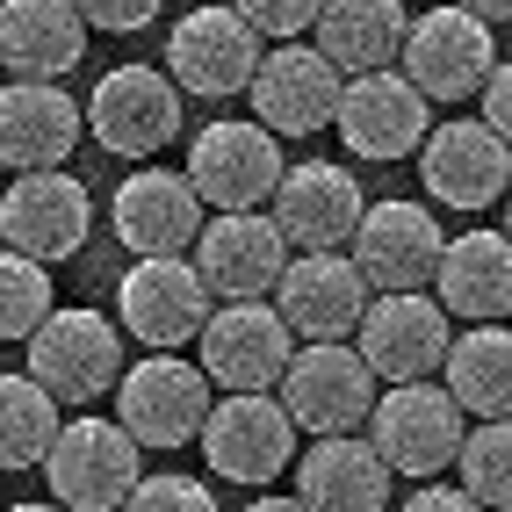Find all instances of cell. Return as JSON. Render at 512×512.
Returning a JSON list of instances; mask_svg holds the SVG:
<instances>
[{
	"mask_svg": "<svg viewBox=\"0 0 512 512\" xmlns=\"http://www.w3.org/2000/svg\"><path fill=\"white\" fill-rule=\"evenodd\" d=\"M368 448L390 462V476H440L455 462V448H462V433H469V419H462V404L433 383V375H419V383H390L383 397L368 404Z\"/></svg>",
	"mask_w": 512,
	"mask_h": 512,
	"instance_id": "obj_1",
	"label": "cell"
},
{
	"mask_svg": "<svg viewBox=\"0 0 512 512\" xmlns=\"http://www.w3.org/2000/svg\"><path fill=\"white\" fill-rule=\"evenodd\" d=\"M195 440H202V462L217 476H231V484H246V491L275 484L296 462V426H289L275 390H224V404L210 397Z\"/></svg>",
	"mask_w": 512,
	"mask_h": 512,
	"instance_id": "obj_2",
	"label": "cell"
},
{
	"mask_svg": "<svg viewBox=\"0 0 512 512\" xmlns=\"http://www.w3.org/2000/svg\"><path fill=\"white\" fill-rule=\"evenodd\" d=\"M491 58H498V29L491 22H476L469 8H433L426 0V15L404 22V44H397V73L412 80L426 101H469L476 80L491 73Z\"/></svg>",
	"mask_w": 512,
	"mask_h": 512,
	"instance_id": "obj_3",
	"label": "cell"
},
{
	"mask_svg": "<svg viewBox=\"0 0 512 512\" xmlns=\"http://www.w3.org/2000/svg\"><path fill=\"white\" fill-rule=\"evenodd\" d=\"M138 440H130L116 419H58L51 448H44V476H51V498L65 512H116L123 491L138 484Z\"/></svg>",
	"mask_w": 512,
	"mask_h": 512,
	"instance_id": "obj_4",
	"label": "cell"
},
{
	"mask_svg": "<svg viewBox=\"0 0 512 512\" xmlns=\"http://www.w3.org/2000/svg\"><path fill=\"white\" fill-rule=\"evenodd\" d=\"M87 138L116 159H152L181 138V87L159 65H116L87 94Z\"/></svg>",
	"mask_w": 512,
	"mask_h": 512,
	"instance_id": "obj_5",
	"label": "cell"
},
{
	"mask_svg": "<svg viewBox=\"0 0 512 512\" xmlns=\"http://www.w3.org/2000/svg\"><path fill=\"white\" fill-rule=\"evenodd\" d=\"M275 390L296 433H361L375 404V375L347 339H303L289 368L275 375Z\"/></svg>",
	"mask_w": 512,
	"mask_h": 512,
	"instance_id": "obj_6",
	"label": "cell"
},
{
	"mask_svg": "<svg viewBox=\"0 0 512 512\" xmlns=\"http://www.w3.org/2000/svg\"><path fill=\"white\" fill-rule=\"evenodd\" d=\"M22 347H29V375H37L58 404H94V397H109L116 375H123V332L101 311H58L51 303Z\"/></svg>",
	"mask_w": 512,
	"mask_h": 512,
	"instance_id": "obj_7",
	"label": "cell"
},
{
	"mask_svg": "<svg viewBox=\"0 0 512 512\" xmlns=\"http://www.w3.org/2000/svg\"><path fill=\"white\" fill-rule=\"evenodd\" d=\"M195 347H202L195 368L210 375V390H275L296 339H289V325L275 318L267 296H238V303H210Z\"/></svg>",
	"mask_w": 512,
	"mask_h": 512,
	"instance_id": "obj_8",
	"label": "cell"
},
{
	"mask_svg": "<svg viewBox=\"0 0 512 512\" xmlns=\"http://www.w3.org/2000/svg\"><path fill=\"white\" fill-rule=\"evenodd\" d=\"M332 130H339V145H347L354 159L390 166V159H412L433 123H426V94L404 73H390V65H375V73H347V80H339Z\"/></svg>",
	"mask_w": 512,
	"mask_h": 512,
	"instance_id": "obj_9",
	"label": "cell"
},
{
	"mask_svg": "<svg viewBox=\"0 0 512 512\" xmlns=\"http://www.w3.org/2000/svg\"><path fill=\"white\" fill-rule=\"evenodd\" d=\"M448 311L426 289H383L375 303H361L354 325V354L368 361L375 383H419V375H440V354H448Z\"/></svg>",
	"mask_w": 512,
	"mask_h": 512,
	"instance_id": "obj_10",
	"label": "cell"
},
{
	"mask_svg": "<svg viewBox=\"0 0 512 512\" xmlns=\"http://www.w3.org/2000/svg\"><path fill=\"white\" fill-rule=\"evenodd\" d=\"M202 412H210V375L195 361L152 354L138 368L116 375V426L138 440V448H188L202 433Z\"/></svg>",
	"mask_w": 512,
	"mask_h": 512,
	"instance_id": "obj_11",
	"label": "cell"
},
{
	"mask_svg": "<svg viewBox=\"0 0 512 512\" xmlns=\"http://www.w3.org/2000/svg\"><path fill=\"white\" fill-rule=\"evenodd\" d=\"M94 224V195L80 174L65 166H37V174H15V188L0 195V246H15L29 260H73L87 246Z\"/></svg>",
	"mask_w": 512,
	"mask_h": 512,
	"instance_id": "obj_12",
	"label": "cell"
},
{
	"mask_svg": "<svg viewBox=\"0 0 512 512\" xmlns=\"http://www.w3.org/2000/svg\"><path fill=\"white\" fill-rule=\"evenodd\" d=\"M181 174L202 195V210H267L282 181V138L260 123H210L195 130Z\"/></svg>",
	"mask_w": 512,
	"mask_h": 512,
	"instance_id": "obj_13",
	"label": "cell"
},
{
	"mask_svg": "<svg viewBox=\"0 0 512 512\" xmlns=\"http://www.w3.org/2000/svg\"><path fill=\"white\" fill-rule=\"evenodd\" d=\"M339 80H347V73H339V65H332L318 44H303V37H289V44H275V51H260L253 80H246V94H253V123L275 130V138H311V130H332Z\"/></svg>",
	"mask_w": 512,
	"mask_h": 512,
	"instance_id": "obj_14",
	"label": "cell"
},
{
	"mask_svg": "<svg viewBox=\"0 0 512 512\" xmlns=\"http://www.w3.org/2000/svg\"><path fill=\"white\" fill-rule=\"evenodd\" d=\"M116 303H123V332H130V339H145L152 354H174V347H188V339L202 332V318H210L217 296L202 289L195 260H181V253H145V260H130Z\"/></svg>",
	"mask_w": 512,
	"mask_h": 512,
	"instance_id": "obj_15",
	"label": "cell"
},
{
	"mask_svg": "<svg viewBox=\"0 0 512 512\" xmlns=\"http://www.w3.org/2000/svg\"><path fill=\"white\" fill-rule=\"evenodd\" d=\"M267 303H275V318L289 325V339H354L368 282L339 246L332 253H289L275 289H267Z\"/></svg>",
	"mask_w": 512,
	"mask_h": 512,
	"instance_id": "obj_16",
	"label": "cell"
},
{
	"mask_svg": "<svg viewBox=\"0 0 512 512\" xmlns=\"http://www.w3.org/2000/svg\"><path fill=\"white\" fill-rule=\"evenodd\" d=\"M361 181L347 174V166L332 159H303V166H282L275 195H267V217H275V231L289 238V253H332L347 246L354 224H361Z\"/></svg>",
	"mask_w": 512,
	"mask_h": 512,
	"instance_id": "obj_17",
	"label": "cell"
},
{
	"mask_svg": "<svg viewBox=\"0 0 512 512\" xmlns=\"http://www.w3.org/2000/svg\"><path fill=\"white\" fill-rule=\"evenodd\" d=\"M253 65H260V37L238 8H195L166 29V73H174L181 94H202V101L246 94Z\"/></svg>",
	"mask_w": 512,
	"mask_h": 512,
	"instance_id": "obj_18",
	"label": "cell"
},
{
	"mask_svg": "<svg viewBox=\"0 0 512 512\" xmlns=\"http://www.w3.org/2000/svg\"><path fill=\"white\" fill-rule=\"evenodd\" d=\"M440 231L426 202H361V224L347 238V260L361 267V282L383 296V289H426L433 282V260H440Z\"/></svg>",
	"mask_w": 512,
	"mask_h": 512,
	"instance_id": "obj_19",
	"label": "cell"
},
{
	"mask_svg": "<svg viewBox=\"0 0 512 512\" xmlns=\"http://www.w3.org/2000/svg\"><path fill=\"white\" fill-rule=\"evenodd\" d=\"M195 275L210 296L238 303V296H267L289 260V238L275 231V217L267 210H217L210 224L195 231Z\"/></svg>",
	"mask_w": 512,
	"mask_h": 512,
	"instance_id": "obj_20",
	"label": "cell"
},
{
	"mask_svg": "<svg viewBox=\"0 0 512 512\" xmlns=\"http://www.w3.org/2000/svg\"><path fill=\"white\" fill-rule=\"evenodd\" d=\"M419 181L448 210H491V202H505L512 152L484 123H433L419 138Z\"/></svg>",
	"mask_w": 512,
	"mask_h": 512,
	"instance_id": "obj_21",
	"label": "cell"
},
{
	"mask_svg": "<svg viewBox=\"0 0 512 512\" xmlns=\"http://www.w3.org/2000/svg\"><path fill=\"white\" fill-rule=\"evenodd\" d=\"M109 224L130 246V260H145V253H188L195 231H202V195L188 188V174H174V166H138V174L116 188Z\"/></svg>",
	"mask_w": 512,
	"mask_h": 512,
	"instance_id": "obj_22",
	"label": "cell"
},
{
	"mask_svg": "<svg viewBox=\"0 0 512 512\" xmlns=\"http://www.w3.org/2000/svg\"><path fill=\"white\" fill-rule=\"evenodd\" d=\"M73 145H80V101L58 80H8L0 87V166L8 174L65 166Z\"/></svg>",
	"mask_w": 512,
	"mask_h": 512,
	"instance_id": "obj_23",
	"label": "cell"
},
{
	"mask_svg": "<svg viewBox=\"0 0 512 512\" xmlns=\"http://www.w3.org/2000/svg\"><path fill=\"white\" fill-rule=\"evenodd\" d=\"M433 303L448 318L469 325H491L512 311V246L505 231H462V238H440V260H433Z\"/></svg>",
	"mask_w": 512,
	"mask_h": 512,
	"instance_id": "obj_24",
	"label": "cell"
},
{
	"mask_svg": "<svg viewBox=\"0 0 512 512\" xmlns=\"http://www.w3.org/2000/svg\"><path fill=\"white\" fill-rule=\"evenodd\" d=\"M296 498L311 512H383L390 462L361 433H311V455L296 462Z\"/></svg>",
	"mask_w": 512,
	"mask_h": 512,
	"instance_id": "obj_25",
	"label": "cell"
},
{
	"mask_svg": "<svg viewBox=\"0 0 512 512\" xmlns=\"http://www.w3.org/2000/svg\"><path fill=\"white\" fill-rule=\"evenodd\" d=\"M94 29L73 0H0V65L22 80H58L87 58Z\"/></svg>",
	"mask_w": 512,
	"mask_h": 512,
	"instance_id": "obj_26",
	"label": "cell"
},
{
	"mask_svg": "<svg viewBox=\"0 0 512 512\" xmlns=\"http://www.w3.org/2000/svg\"><path fill=\"white\" fill-rule=\"evenodd\" d=\"M440 375H448L440 390L462 404V419H505L512 412V332H505V318L469 325L462 339H448Z\"/></svg>",
	"mask_w": 512,
	"mask_h": 512,
	"instance_id": "obj_27",
	"label": "cell"
},
{
	"mask_svg": "<svg viewBox=\"0 0 512 512\" xmlns=\"http://www.w3.org/2000/svg\"><path fill=\"white\" fill-rule=\"evenodd\" d=\"M404 22H412L404 0H325L311 29H318V51L339 73H375V65L397 58Z\"/></svg>",
	"mask_w": 512,
	"mask_h": 512,
	"instance_id": "obj_28",
	"label": "cell"
},
{
	"mask_svg": "<svg viewBox=\"0 0 512 512\" xmlns=\"http://www.w3.org/2000/svg\"><path fill=\"white\" fill-rule=\"evenodd\" d=\"M65 404L37 383V375H0V469H37Z\"/></svg>",
	"mask_w": 512,
	"mask_h": 512,
	"instance_id": "obj_29",
	"label": "cell"
},
{
	"mask_svg": "<svg viewBox=\"0 0 512 512\" xmlns=\"http://www.w3.org/2000/svg\"><path fill=\"white\" fill-rule=\"evenodd\" d=\"M448 469L462 476V491L484 505V512H505L512 505V426L505 419H476L462 433V448H455Z\"/></svg>",
	"mask_w": 512,
	"mask_h": 512,
	"instance_id": "obj_30",
	"label": "cell"
},
{
	"mask_svg": "<svg viewBox=\"0 0 512 512\" xmlns=\"http://www.w3.org/2000/svg\"><path fill=\"white\" fill-rule=\"evenodd\" d=\"M51 303H58L51 296V267L15 253V246H0V339H29Z\"/></svg>",
	"mask_w": 512,
	"mask_h": 512,
	"instance_id": "obj_31",
	"label": "cell"
},
{
	"mask_svg": "<svg viewBox=\"0 0 512 512\" xmlns=\"http://www.w3.org/2000/svg\"><path fill=\"white\" fill-rule=\"evenodd\" d=\"M116 512H217V498H210V484H195V476H138Z\"/></svg>",
	"mask_w": 512,
	"mask_h": 512,
	"instance_id": "obj_32",
	"label": "cell"
},
{
	"mask_svg": "<svg viewBox=\"0 0 512 512\" xmlns=\"http://www.w3.org/2000/svg\"><path fill=\"white\" fill-rule=\"evenodd\" d=\"M238 15H246V29L253 37H275V44H289V37H311V22H318V8L325 0H231Z\"/></svg>",
	"mask_w": 512,
	"mask_h": 512,
	"instance_id": "obj_33",
	"label": "cell"
},
{
	"mask_svg": "<svg viewBox=\"0 0 512 512\" xmlns=\"http://www.w3.org/2000/svg\"><path fill=\"white\" fill-rule=\"evenodd\" d=\"M73 8H80V22H87V29H109V37H138V29H152V22H159L166 0H73Z\"/></svg>",
	"mask_w": 512,
	"mask_h": 512,
	"instance_id": "obj_34",
	"label": "cell"
},
{
	"mask_svg": "<svg viewBox=\"0 0 512 512\" xmlns=\"http://www.w3.org/2000/svg\"><path fill=\"white\" fill-rule=\"evenodd\" d=\"M476 94H484V130H498V138H505V130H512V65L491 58V73L476 80Z\"/></svg>",
	"mask_w": 512,
	"mask_h": 512,
	"instance_id": "obj_35",
	"label": "cell"
},
{
	"mask_svg": "<svg viewBox=\"0 0 512 512\" xmlns=\"http://www.w3.org/2000/svg\"><path fill=\"white\" fill-rule=\"evenodd\" d=\"M397 512H484V505H476L462 484H419V491L404 498Z\"/></svg>",
	"mask_w": 512,
	"mask_h": 512,
	"instance_id": "obj_36",
	"label": "cell"
},
{
	"mask_svg": "<svg viewBox=\"0 0 512 512\" xmlns=\"http://www.w3.org/2000/svg\"><path fill=\"white\" fill-rule=\"evenodd\" d=\"M455 8H469L476 22H491V29H498V22L512 15V0H455Z\"/></svg>",
	"mask_w": 512,
	"mask_h": 512,
	"instance_id": "obj_37",
	"label": "cell"
},
{
	"mask_svg": "<svg viewBox=\"0 0 512 512\" xmlns=\"http://www.w3.org/2000/svg\"><path fill=\"white\" fill-rule=\"evenodd\" d=\"M246 512H311V505H303V498H253Z\"/></svg>",
	"mask_w": 512,
	"mask_h": 512,
	"instance_id": "obj_38",
	"label": "cell"
},
{
	"mask_svg": "<svg viewBox=\"0 0 512 512\" xmlns=\"http://www.w3.org/2000/svg\"><path fill=\"white\" fill-rule=\"evenodd\" d=\"M0 512H65V505L51 498V505H0Z\"/></svg>",
	"mask_w": 512,
	"mask_h": 512,
	"instance_id": "obj_39",
	"label": "cell"
},
{
	"mask_svg": "<svg viewBox=\"0 0 512 512\" xmlns=\"http://www.w3.org/2000/svg\"><path fill=\"white\" fill-rule=\"evenodd\" d=\"M404 8H419V0H404Z\"/></svg>",
	"mask_w": 512,
	"mask_h": 512,
	"instance_id": "obj_40",
	"label": "cell"
}]
</instances>
